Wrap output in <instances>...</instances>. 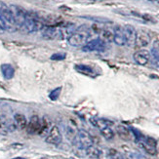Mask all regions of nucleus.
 <instances>
[{"label":"nucleus","mask_w":159,"mask_h":159,"mask_svg":"<svg viewBox=\"0 0 159 159\" xmlns=\"http://www.w3.org/2000/svg\"><path fill=\"white\" fill-rule=\"evenodd\" d=\"M92 30L87 25L79 26L77 30L67 38V42L72 47H83L91 36Z\"/></svg>","instance_id":"obj_1"},{"label":"nucleus","mask_w":159,"mask_h":159,"mask_svg":"<svg viewBox=\"0 0 159 159\" xmlns=\"http://www.w3.org/2000/svg\"><path fill=\"white\" fill-rule=\"evenodd\" d=\"M44 27V23L42 18H40L36 13L34 12H26V17L25 24L22 29L25 30L27 33L36 32L39 30H42Z\"/></svg>","instance_id":"obj_2"},{"label":"nucleus","mask_w":159,"mask_h":159,"mask_svg":"<svg viewBox=\"0 0 159 159\" xmlns=\"http://www.w3.org/2000/svg\"><path fill=\"white\" fill-rule=\"evenodd\" d=\"M0 17L3 20L6 30L15 31L17 30V26L15 25V22H14V19L10 10V7L7 4H5L3 1H0Z\"/></svg>","instance_id":"obj_3"},{"label":"nucleus","mask_w":159,"mask_h":159,"mask_svg":"<svg viewBox=\"0 0 159 159\" xmlns=\"http://www.w3.org/2000/svg\"><path fill=\"white\" fill-rule=\"evenodd\" d=\"M9 7H10V10H11L14 22H15L17 29H22L24 24H25L27 11H25L23 7H20L19 5L13 4V5H10Z\"/></svg>","instance_id":"obj_4"},{"label":"nucleus","mask_w":159,"mask_h":159,"mask_svg":"<svg viewBox=\"0 0 159 159\" xmlns=\"http://www.w3.org/2000/svg\"><path fill=\"white\" fill-rule=\"evenodd\" d=\"M107 48V44L100 38H96L93 40H90L88 42L82 47V51L84 52H94V51H98V52H103Z\"/></svg>","instance_id":"obj_5"},{"label":"nucleus","mask_w":159,"mask_h":159,"mask_svg":"<svg viewBox=\"0 0 159 159\" xmlns=\"http://www.w3.org/2000/svg\"><path fill=\"white\" fill-rule=\"evenodd\" d=\"M41 33H42V37L47 40L63 38V32H61V30L55 26H44L42 30H41Z\"/></svg>","instance_id":"obj_6"},{"label":"nucleus","mask_w":159,"mask_h":159,"mask_svg":"<svg viewBox=\"0 0 159 159\" xmlns=\"http://www.w3.org/2000/svg\"><path fill=\"white\" fill-rule=\"evenodd\" d=\"M76 139L78 141L79 147L81 148L86 149L89 147L93 146V138L85 130H78Z\"/></svg>","instance_id":"obj_7"},{"label":"nucleus","mask_w":159,"mask_h":159,"mask_svg":"<svg viewBox=\"0 0 159 159\" xmlns=\"http://www.w3.org/2000/svg\"><path fill=\"white\" fill-rule=\"evenodd\" d=\"M46 143H50V144H60L63 141V136H61V133L60 132V129L57 126H53L51 127L49 133L46 136Z\"/></svg>","instance_id":"obj_8"},{"label":"nucleus","mask_w":159,"mask_h":159,"mask_svg":"<svg viewBox=\"0 0 159 159\" xmlns=\"http://www.w3.org/2000/svg\"><path fill=\"white\" fill-rule=\"evenodd\" d=\"M133 59L139 66H147L150 61V52L144 49L138 50L134 53Z\"/></svg>","instance_id":"obj_9"},{"label":"nucleus","mask_w":159,"mask_h":159,"mask_svg":"<svg viewBox=\"0 0 159 159\" xmlns=\"http://www.w3.org/2000/svg\"><path fill=\"white\" fill-rule=\"evenodd\" d=\"M124 29V34H125L126 39V45L129 47L135 46L136 37H137V30L132 25H126L123 26Z\"/></svg>","instance_id":"obj_10"},{"label":"nucleus","mask_w":159,"mask_h":159,"mask_svg":"<svg viewBox=\"0 0 159 159\" xmlns=\"http://www.w3.org/2000/svg\"><path fill=\"white\" fill-rule=\"evenodd\" d=\"M150 43V35L144 30H139L137 31V37H136V42L135 46L139 49H143V48L147 47Z\"/></svg>","instance_id":"obj_11"},{"label":"nucleus","mask_w":159,"mask_h":159,"mask_svg":"<svg viewBox=\"0 0 159 159\" xmlns=\"http://www.w3.org/2000/svg\"><path fill=\"white\" fill-rule=\"evenodd\" d=\"M113 42L118 46L126 45L125 34H124V29L121 25H116L113 30Z\"/></svg>","instance_id":"obj_12"},{"label":"nucleus","mask_w":159,"mask_h":159,"mask_svg":"<svg viewBox=\"0 0 159 159\" xmlns=\"http://www.w3.org/2000/svg\"><path fill=\"white\" fill-rule=\"evenodd\" d=\"M39 127H40V118L37 115H33L31 116V118L30 120V122L27 123L26 126V130L29 134H37L39 131Z\"/></svg>","instance_id":"obj_13"},{"label":"nucleus","mask_w":159,"mask_h":159,"mask_svg":"<svg viewBox=\"0 0 159 159\" xmlns=\"http://www.w3.org/2000/svg\"><path fill=\"white\" fill-rule=\"evenodd\" d=\"M74 70L81 74L87 75V76H93L94 77L97 75V72L94 68L90 66H87V65H75Z\"/></svg>","instance_id":"obj_14"},{"label":"nucleus","mask_w":159,"mask_h":159,"mask_svg":"<svg viewBox=\"0 0 159 159\" xmlns=\"http://www.w3.org/2000/svg\"><path fill=\"white\" fill-rule=\"evenodd\" d=\"M14 123H15V126L20 130H24L27 126V120L25 116L22 113H16L14 115Z\"/></svg>","instance_id":"obj_15"},{"label":"nucleus","mask_w":159,"mask_h":159,"mask_svg":"<svg viewBox=\"0 0 159 159\" xmlns=\"http://www.w3.org/2000/svg\"><path fill=\"white\" fill-rule=\"evenodd\" d=\"M99 38L106 44L113 42V30H110L108 29H102V30L100 32Z\"/></svg>","instance_id":"obj_16"},{"label":"nucleus","mask_w":159,"mask_h":159,"mask_svg":"<svg viewBox=\"0 0 159 159\" xmlns=\"http://www.w3.org/2000/svg\"><path fill=\"white\" fill-rule=\"evenodd\" d=\"M1 71L5 79L10 80L14 77V74H15V70L10 64H4L1 66Z\"/></svg>","instance_id":"obj_17"},{"label":"nucleus","mask_w":159,"mask_h":159,"mask_svg":"<svg viewBox=\"0 0 159 159\" xmlns=\"http://www.w3.org/2000/svg\"><path fill=\"white\" fill-rule=\"evenodd\" d=\"M50 120L47 118V117H44L42 120H40V127H39V131H38V135L40 136H44L47 135L50 131Z\"/></svg>","instance_id":"obj_18"},{"label":"nucleus","mask_w":159,"mask_h":159,"mask_svg":"<svg viewBox=\"0 0 159 159\" xmlns=\"http://www.w3.org/2000/svg\"><path fill=\"white\" fill-rule=\"evenodd\" d=\"M117 134H118L119 137L124 141H130L131 137H132L130 130L124 125H118V126H117Z\"/></svg>","instance_id":"obj_19"},{"label":"nucleus","mask_w":159,"mask_h":159,"mask_svg":"<svg viewBox=\"0 0 159 159\" xmlns=\"http://www.w3.org/2000/svg\"><path fill=\"white\" fill-rule=\"evenodd\" d=\"M93 125L98 127L100 130L102 128H106V127H110L111 125H113V123L111 121H109L107 119H103V118H95L91 120Z\"/></svg>","instance_id":"obj_20"},{"label":"nucleus","mask_w":159,"mask_h":159,"mask_svg":"<svg viewBox=\"0 0 159 159\" xmlns=\"http://www.w3.org/2000/svg\"><path fill=\"white\" fill-rule=\"evenodd\" d=\"M151 61V64H152L153 66L159 68V53L156 50H154L153 48L150 51V61Z\"/></svg>","instance_id":"obj_21"},{"label":"nucleus","mask_w":159,"mask_h":159,"mask_svg":"<svg viewBox=\"0 0 159 159\" xmlns=\"http://www.w3.org/2000/svg\"><path fill=\"white\" fill-rule=\"evenodd\" d=\"M101 134L107 140H111L114 137V132L110 127H106V128L101 129Z\"/></svg>","instance_id":"obj_22"},{"label":"nucleus","mask_w":159,"mask_h":159,"mask_svg":"<svg viewBox=\"0 0 159 159\" xmlns=\"http://www.w3.org/2000/svg\"><path fill=\"white\" fill-rule=\"evenodd\" d=\"M85 150H86V153H87V155L89 157H91V158H98L99 152H100L99 148H97L94 146H91V147H89L88 148H86Z\"/></svg>","instance_id":"obj_23"},{"label":"nucleus","mask_w":159,"mask_h":159,"mask_svg":"<svg viewBox=\"0 0 159 159\" xmlns=\"http://www.w3.org/2000/svg\"><path fill=\"white\" fill-rule=\"evenodd\" d=\"M8 133H9L8 125H7V124L1 119V117H0V135L6 136Z\"/></svg>","instance_id":"obj_24"},{"label":"nucleus","mask_w":159,"mask_h":159,"mask_svg":"<svg viewBox=\"0 0 159 159\" xmlns=\"http://www.w3.org/2000/svg\"><path fill=\"white\" fill-rule=\"evenodd\" d=\"M66 58V54L63 53V52H60V53H55L53 54L52 56L50 57V59L52 61H63Z\"/></svg>","instance_id":"obj_25"},{"label":"nucleus","mask_w":159,"mask_h":159,"mask_svg":"<svg viewBox=\"0 0 159 159\" xmlns=\"http://www.w3.org/2000/svg\"><path fill=\"white\" fill-rule=\"evenodd\" d=\"M61 87H59V88H56L55 90H53V91L49 95V98L52 101H56L59 98L60 94H61Z\"/></svg>","instance_id":"obj_26"},{"label":"nucleus","mask_w":159,"mask_h":159,"mask_svg":"<svg viewBox=\"0 0 159 159\" xmlns=\"http://www.w3.org/2000/svg\"><path fill=\"white\" fill-rule=\"evenodd\" d=\"M98 159H111L108 149H100Z\"/></svg>","instance_id":"obj_27"},{"label":"nucleus","mask_w":159,"mask_h":159,"mask_svg":"<svg viewBox=\"0 0 159 159\" xmlns=\"http://www.w3.org/2000/svg\"><path fill=\"white\" fill-rule=\"evenodd\" d=\"M108 151H109V154H110L111 159H124L123 156L121 155V153L118 152L117 150H115L113 148H110V149H108Z\"/></svg>","instance_id":"obj_28"},{"label":"nucleus","mask_w":159,"mask_h":159,"mask_svg":"<svg viewBox=\"0 0 159 159\" xmlns=\"http://www.w3.org/2000/svg\"><path fill=\"white\" fill-rule=\"evenodd\" d=\"M153 49L156 50L158 53H159V40H156L154 42V45H153Z\"/></svg>","instance_id":"obj_29"},{"label":"nucleus","mask_w":159,"mask_h":159,"mask_svg":"<svg viewBox=\"0 0 159 159\" xmlns=\"http://www.w3.org/2000/svg\"><path fill=\"white\" fill-rule=\"evenodd\" d=\"M42 159H61V158L59 156H45Z\"/></svg>","instance_id":"obj_30"},{"label":"nucleus","mask_w":159,"mask_h":159,"mask_svg":"<svg viewBox=\"0 0 159 159\" xmlns=\"http://www.w3.org/2000/svg\"><path fill=\"white\" fill-rule=\"evenodd\" d=\"M13 159H25V157H15V158H13Z\"/></svg>","instance_id":"obj_31"},{"label":"nucleus","mask_w":159,"mask_h":159,"mask_svg":"<svg viewBox=\"0 0 159 159\" xmlns=\"http://www.w3.org/2000/svg\"><path fill=\"white\" fill-rule=\"evenodd\" d=\"M148 1H150V2H156L157 0H148Z\"/></svg>","instance_id":"obj_32"},{"label":"nucleus","mask_w":159,"mask_h":159,"mask_svg":"<svg viewBox=\"0 0 159 159\" xmlns=\"http://www.w3.org/2000/svg\"><path fill=\"white\" fill-rule=\"evenodd\" d=\"M157 2H158V3H159V0H157Z\"/></svg>","instance_id":"obj_33"}]
</instances>
